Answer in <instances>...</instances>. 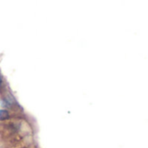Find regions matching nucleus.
Returning a JSON list of instances; mask_svg holds the SVG:
<instances>
[{
	"label": "nucleus",
	"mask_w": 148,
	"mask_h": 148,
	"mask_svg": "<svg viewBox=\"0 0 148 148\" xmlns=\"http://www.w3.org/2000/svg\"><path fill=\"white\" fill-rule=\"evenodd\" d=\"M2 82V77H1V75H0V83Z\"/></svg>",
	"instance_id": "nucleus-2"
},
{
	"label": "nucleus",
	"mask_w": 148,
	"mask_h": 148,
	"mask_svg": "<svg viewBox=\"0 0 148 148\" xmlns=\"http://www.w3.org/2000/svg\"><path fill=\"white\" fill-rule=\"evenodd\" d=\"M11 118L10 112L5 109H0V121H5Z\"/></svg>",
	"instance_id": "nucleus-1"
}]
</instances>
